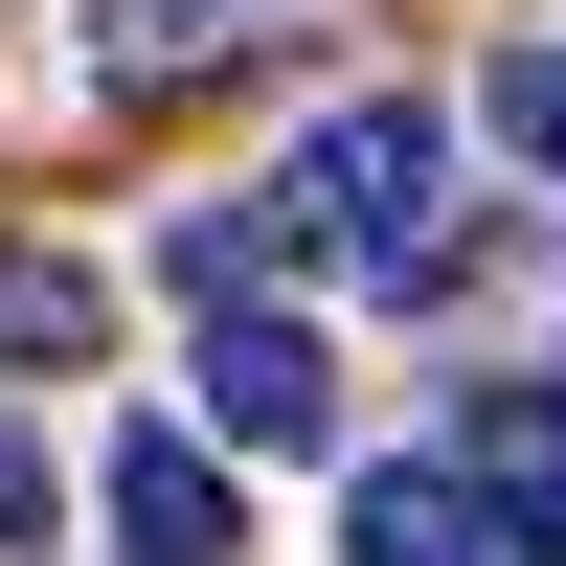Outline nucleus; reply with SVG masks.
<instances>
[{
    "instance_id": "f257e3e1",
    "label": "nucleus",
    "mask_w": 566,
    "mask_h": 566,
    "mask_svg": "<svg viewBox=\"0 0 566 566\" xmlns=\"http://www.w3.org/2000/svg\"><path fill=\"white\" fill-rule=\"evenodd\" d=\"M272 205H295V227H340V250H363V295H453V250H476V227H453V136L408 114V91L317 114V159L272 181Z\"/></svg>"
},
{
    "instance_id": "f03ea898",
    "label": "nucleus",
    "mask_w": 566,
    "mask_h": 566,
    "mask_svg": "<svg viewBox=\"0 0 566 566\" xmlns=\"http://www.w3.org/2000/svg\"><path fill=\"white\" fill-rule=\"evenodd\" d=\"M205 431L227 453H317V431H340V363H317L272 295H205Z\"/></svg>"
},
{
    "instance_id": "7ed1b4c3",
    "label": "nucleus",
    "mask_w": 566,
    "mask_h": 566,
    "mask_svg": "<svg viewBox=\"0 0 566 566\" xmlns=\"http://www.w3.org/2000/svg\"><path fill=\"white\" fill-rule=\"evenodd\" d=\"M91 499H114V544H136V566H250V522H227V453H205V431H114V476H91Z\"/></svg>"
},
{
    "instance_id": "20e7f679",
    "label": "nucleus",
    "mask_w": 566,
    "mask_h": 566,
    "mask_svg": "<svg viewBox=\"0 0 566 566\" xmlns=\"http://www.w3.org/2000/svg\"><path fill=\"white\" fill-rule=\"evenodd\" d=\"M250 23H272V0H114V23H91V91H205Z\"/></svg>"
},
{
    "instance_id": "39448f33",
    "label": "nucleus",
    "mask_w": 566,
    "mask_h": 566,
    "mask_svg": "<svg viewBox=\"0 0 566 566\" xmlns=\"http://www.w3.org/2000/svg\"><path fill=\"white\" fill-rule=\"evenodd\" d=\"M453 476L499 499V522H566V386H476V453Z\"/></svg>"
},
{
    "instance_id": "423d86ee",
    "label": "nucleus",
    "mask_w": 566,
    "mask_h": 566,
    "mask_svg": "<svg viewBox=\"0 0 566 566\" xmlns=\"http://www.w3.org/2000/svg\"><path fill=\"white\" fill-rule=\"evenodd\" d=\"M340 566H476V476H363L340 499Z\"/></svg>"
},
{
    "instance_id": "0eeeda50",
    "label": "nucleus",
    "mask_w": 566,
    "mask_h": 566,
    "mask_svg": "<svg viewBox=\"0 0 566 566\" xmlns=\"http://www.w3.org/2000/svg\"><path fill=\"white\" fill-rule=\"evenodd\" d=\"M0 363H91V272H45V250H0Z\"/></svg>"
},
{
    "instance_id": "6e6552de",
    "label": "nucleus",
    "mask_w": 566,
    "mask_h": 566,
    "mask_svg": "<svg viewBox=\"0 0 566 566\" xmlns=\"http://www.w3.org/2000/svg\"><path fill=\"white\" fill-rule=\"evenodd\" d=\"M499 159L566 181V45H499Z\"/></svg>"
},
{
    "instance_id": "1a4fd4ad",
    "label": "nucleus",
    "mask_w": 566,
    "mask_h": 566,
    "mask_svg": "<svg viewBox=\"0 0 566 566\" xmlns=\"http://www.w3.org/2000/svg\"><path fill=\"white\" fill-rule=\"evenodd\" d=\"M272 227H295V205H205V227H181V295H250V272H272Z\"/></svg>"
},
{
    "instance_id": "9d476101",
    "label": "nucleus",
    "mask_w": 566,
    "mask_h": 566,
    "mask_svg": "<svg viewBox=\"0 0 566 566\" xmlns=\"http://www.w3.org/2000/svg\"><path fill=\"white\" fill-rule=\"evenodd\" d=\"M0 544H45V453L23 431H0Z\"/></svg>"
}]
</instances>
